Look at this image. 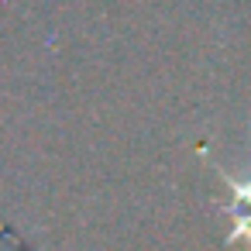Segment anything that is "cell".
<instances>
[{
	"label": "cell",
	"instance_id": "1",
	"mask_svg": "<svg viewBox=\"0 0 251 251\" xmlns=\"http://www.w3.org/2000/svg\"><path fill=\"white\" fill-rule=\"evenodd\" d=\"M234 189V203H230V217H234V234L230 237H251V182H234L227 179Z\"/></svg>",
	"mask_w": 251,
	"mask_h": 251
}]
</instances>
